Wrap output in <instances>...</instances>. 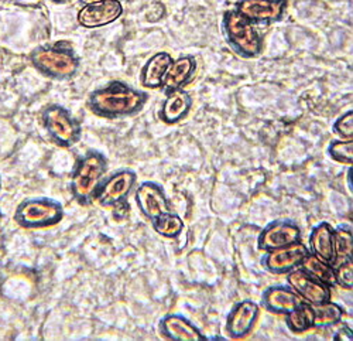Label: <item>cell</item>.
I'll return each mask as SVG.
<instances>
[{
    "instance_id": "obj_1",
    "label": "cell",
    "mask_w": 353,
    "mask_h": 341,
    "mask_svg": "<svg viewBox=\"0 0 353 341\" xmlns=\"http://www.w3.org/2000/svg\"><path fill=\"white\" fill-rule=\"evenodd\" d=\"M147 101V92L136 90L121 79H114L90 95L88 108L99 118L121 119L137 115Z\"/></svg>"
},
{
    "instance_id": "obj_2",
    "label": "cell",
    "mask_w": 353,
    "mask_h": 341,
    "mask_svg": "<svg viewBox=\"0 0 353 341\" xmlns=\"http://www.w3.org/2000/svg\"><path fill=\"white\" fill-rule=\"evenodd\" d=\"M106 172L108 159L102 152L88 150L78 157L70 180V191L74 200L81 206L92 204L95 193L105 179Z\"/></svg>"
},
{
    "instance_id": "obj_3",
    "label": "cell",
    "mask_w": 353,
    "mask_h": 341,
    "mask_svg": "<svg viewBox=\"0 0 353 341\" xmlns=\"http://www.w3.org/2000/svg\"><path fill=\"white\" fill-rule=\"evenodd\" d=\"M28 59L39 72L58 81L71 79L81 66L79 57L67 41L40 46L30 52Z\"/></svg>"
},
{
    "instance_id": "obj_4",
    "label": "cell",
    "mask_w": 353,
    "mask_h": 341,
    "mask_svg": "<svg viewBox=\"0 0 353 341\" xmlns=\"http://www.w3.org/2000/svg\"><path fill=\"white\" fill-rule=\"evenodd\" d=\"M222 28L229 47L243 59H256L263 51V37L256 24L238 10H228L222 19Z\"/></svg>"
},
{
    "instance_id": "obj_5",
    "label": "cell",
    "mask_w": 353,
    "mask_h": 341,
    "mask_svg": "<svg viewBox=\"0 0 353 341\" xmlns=\"http://www.w3.org/2000/svg\"><path fill=\"white\" fill-rule=\"evenodd\" d=\"M64 207L50 197H34L21 202L14 211V222L24 230H43L60 224Z\"/></svg>"
},
{
    "instance_id": "obj_6",
    "label": "cell",
    "mask_w": 353,
    "mask_h": 341,
    "mask_svg": "<svg viewBox=\"0 0 353 341\" xmlns=\"http://www.w3.org/2000/svg\"><path fill=\"white\" fill-rule=\"evenodd\" d=\"M43 126L55 145L71 148L77 145L82 136L81 124L72 113L61 105H50L43 112Z\"/></svg>"
},
{
    "instance_id": "obj_7",
    "label": "cell",
    "mask_w": 353,
    "mask_h": 341,
    "mask_svg": "<svg viewBox=\"0 0 353 341\" xmlns=\"http://www.w3.org/2000/svg\"><path fill=\"white\" fill-rule=\"evenodd\" d=\"M137 183V173L132 168H121L103 179L99 184L94 202L103 208L123 206Z\"/></svg>"
},
{
    "instance_id": "obj_8",
    "label": "cell",
    "mask_w": 353,
    "mask_h": 341,
    "mask_svg": "<svg viewBox=\"0 0 353 341\" xmlns=\"http://www.w3.org/2000/svg\"><path fill=\"white\" fill-rule=\"evenodd\" d=\"M308 253V246L300 241L296 244L264 252L260 264L269 273L287 275L292 269L300 268L301 262Z\"/></svg>"
},
{
    "instance_id": "obj_9",
    "label": "cell",
    "mask_w": 353,
    "mask_h": 341,
    "mask_svg": "<svg viewBox=\"0 0 353 341\" xmlns=\"http://www.w3.org/2000/svg\"><path fill=\"white\" fill-rule=\"evenodd\" d=\"M303 238L301 226L292 220H276L268 224L257 237V249L268 252L281 246L300 242Z\"/></svg>"
},
{
    "instance_id": "obj_10",
    "label": "cell",
    "mask_w": 353,
    "mask_h": 341,
    "mask_svg": "<svg viewBox=\"0 0 353 341\" xmlns=\"http://www.w3.org/2000/svg\"><path fill=\"white\" fill-rule=\"evenodd\" d=\"M260 316V304L245 299L233 304L225 322V330L229 338H246L254 329Z\"/></svg>"
},
{
    "instance_id": "obj_11",
    "label": "cell",
    "mask_w": 353,
    "mask_h": 341,
    "mask_svg": "<svg viewBox=\"0 0 353 341\" xmlns=\"http://www.w3.org/2000/svg\"><path fill=\"white\" fill-rule=\"evenodd\" d=\"M122 14L123 5L121 0H97L79 9L77 21L85 28H99L119 20Z\"/></svg>"
},
{
    "instance_id": "obj_12",
    "label": "cell",
    "mask_w": 353,
    "mask_h": 341,
    "mask_svg": "<svg viewBox=\"0 0 353 341\" xmlns=\"http://www.w3.org/2000/svg\"><path fill=\"white\" fill-rule=\"evenodd\" d=\"M285 280H287V285L305 303L318 304L322 302L331 300L332 288L325 285V283H322L316 277L311 276L301 268H296L291 272H288Z\"/></svg>"
},
{
    "instance_id": "obj_13",
    "label": "cell",
    "mask_w": 353,
    "mask_h": 341,
    "mask_svg": "<svg viewBox=\"0 0 353 341\" xmlns=\"http://www.w3.org/2000/svg\"><path fill=\"white\" fill-rule=\"evenodd\" d=\"M136 204L144 218L153 221L159 215L171 211L164 188L154 182L141 183L134 193Z\"/></svg>"
},
{
    "instance_id": "obj_14",
    "label": "cell",
    "mask_w": 353,
    "mask_h": 341,
    "mask_svg": "<svg viewBox=\"0 0 353 341\" xmlns=\"http://www.w3.org/2000/svg\"><path fill=\"white\" fill-rule=\"evenodd\" d=\"M287 6V0H241L236 10L254 24H272L283 19Z\"/></svg>"
},
{
    "instance_id": "obj_15",
    "label": "cell",
    "mask_w": 353,
    "mask_h": 341,
    "mask_svg": "<svg viewBox=\"0 0 353 341\" xmlns=\"http://www.w3.org/2000/svg\"><path fill=\"white\" fill-rule=\"evenodd\" d=\"M303 303L304 300L288 285H272L263 291L260 299V307L266 309L269 313L281 316H285Z\"/></svg>"
},
{
    "instance_id": "obj_16",
    "label": "cell",
    "mask_w": 353,
    "mask_h": 341,
    "mask_svg": "<svg viewBox=\"0 0 353 341\" xmlns=\"http://www.w3.org/2000/svg\"><path fill=\"white\" fill-rule=\"evenodd\" d=\"M159 333L163 338L174 341H201L207 340L205 334L185 316L168 313L159 322Z\"/></svg>"
},
{
    "instance_id": "obj_17",
    "label": "cell",
    "mask_w": 353,
    "mask_h": 341,
    "mask_svg": "<svg viewBox=\"0 0 353 341\" xmlns=\"http://www.w3.org/2000/svg\"><path fill=\"white\" fill-rule=\"evenodd\" d=\"M192 108V97L184 88L172 90L167 92L165 99L163 101L159 118L165 125H176L181 122Z\"/></svg>"
},
{
    "instance_id": "obj_18",
    "label": "cell",
    "mask_w": 353,
    "mask_h": 341,
    "mask_svg": "<svg viewBox=\"0 0 353 341\" xmlns=\"http://www.w3.org/2000/svg\"><path fill=\"white\" fill-rule=\"evenodd\" d=\"M308 249L315 257L334 264L335 260V237L334 226L328 221H321L312 230L308 237Z\"/></svg>"
},
{
    "instance_id": "obj_19",
    "label": "cell",
    "mask_w": 353,
    "mask_h": 341,
    "mask_svg": "<svg viewBox=\"0 0 353 341\" xmlns=\"http://www.w3.org/2000/svg\"><path fill=\"white\" fill-rule=\"evenodd\" d=\"M196 67H198V63H196V59L194 55L176 57L175 60H172V63L164 77L161 90L167 94L172 90L184 88L185 85L194 78Z\"/></svg>"
},
{
    "instance_id": "obj_20",
    "label": "cell",
    "mask_w": 353,
    "mask_h": 341,
    "mask_svg": "<svg viewBox=\"0 0 353 341\" xmlns=\"http://www.w3.org/2000/svg\"><path fill=\"white\" fill-rule=\"evenodd\" d=\"M172 57L167 51H159L153 54L141 68L140 82L143 88L159 90L161 88L164 77L172 63Z\"/></svg>"
},
{
    "instance_id": "obj_21",
    "label": "cell",
    "mask_w": 353,
    "mask_h": 341,
    "mask_svg": "<svg viewBox=\"0 0 353 341\" xmlns=\"http://www.w3.org/2000/svg\"><path fill=\"white\" fill-rule=\"evenodd\" d=\"M300 268L307 273H310L311 276L321 280L322 283H325V285H328L330 288H336V277H335L334 266L330 262L315 257L314 253L310 252L307 255L304 261L301 262Z\"/></svg>"
},
{
    "instance_id": "obj_22",
    "label": "cell",
    "mask_w": 353,
    "mask_h": 341,
    "mask_svg": "<svg viewBox=\"0 0 353 341\" xmlns=\"http://www.w3.org/2000/svg\"><path fill=\"white\" fill-rule=\"evenodd\" d=\"M311 306L314 310V329L334 327L339 324L343 318V309L331 300Z\"/></svg>"
},
{
    "instance_id": "obj_23",
    "label": "cell",
    "mask_w": 353,
    "mask_h": 341,
    "mask_svg": "<svg viewBox=\"0 0 353 341\" xmlns=\"http://www.w3.org/2000/svg\"><path fill=\"white\" fill-rule=\"evenodd\" d=\"M150 222H152L154 233L163 238L175 240V238H179L184 231L183 218L172 211L164 213Z\"/></svg>"
},
{
    "instance_id": "obj_24",
    "label": "cell",
    "mask_w": 353,
    "mask_h": 341,
    "mask_svg": "<svg viewBox=\"0 0 353 341\" xmlns=\"http://www.w3.org/2000/svg\"><path fill=\"white\" fill-rule=\"evenodd\" d=\"M285 324L294 334H301L314 329V310L310 303H303L285 316Z\"/></svg>"
},
{
    "instance_id": "obj_25",
    "label": "cell",
    "mask_w": 353,
    "mask_h": 341,
    "mask_svg": "<svg viewBox=\"0 0 353 341\" xmlns=\"http://www.w3.org/2000/svg\"><path fill=\"white\" fill-rule=\"evenodd\" d=\"M334 237H335V260L332 266L335 268L341 262L346 260H352V226L338 225L334 226Z\"/></svg>"
},
{
    "instance_id": "obj_26",
    "label": "cell",
    "mask_w": 353,
    "mask_h": 341,
    "mask_svg": "<svg viewBox=\"0 0 353 341\" xmlns=\"http://www.w3.org/2000/svg\"><path fill=\"white\" fill-rule=\"evenodd\" d=\"M328 156L341 164L352 166L353 163V139H335L331 140L328 149Z\"/></svg>"
},
{
    "instance_id": "obj_27",
    "label": "cell",
    "mask_w": 353,
    "mask_h": 341,
    "mask_svg": "<svg viewBox=\"0 0 353 341\" xmlns=\"http://www.w3.org/2000/svg\"><path fill=\"white\" fill-rule=\"evenodd\" d=\"M335 277H336V286L352 291L353 288V262L352 260H346L336 265L335 268Z\"/></svg>"
},
{
    "instance_id": "obj_28",
    "label": "cell",
    "mask_w": 353,
    "mask_h": 341,
    "mask_svg": "<svg viewBox=\"0 0 353 341\" xmlns=\"http://www.w3.org/2000/svg\"><path fill=\"white\" fill-rule=\"evenodd\" d=\"M332 130L339 139H353V110L345 112L332 125Z\"/></svg>"
},
{
    "instance_id": "obj_29",
    "label": "cell",
    "mask_w": 353,
    "mask_h": 341,
    "mask_svg": "<svg viewBox=\"0 0 353 341\" xmlns=\"http://www.w3.org/2000/svg\"><path fill=\"white\" fill-rule=\"evenodd\" d=\"M81 2H83L86 5V3H91V2H97V0H81Z\"/></svg>"
},
{
    "instance_id": "obj_30",
    "label": "cell",
    "mask_w": 353,
    "mask_h": 341,
    "mask_svg": "<svg viewBox=\"0 0 353 341\" xmlns=\"http://www.w3.org/2000/svg\"><path fill=\"white\" fill-rule=\"evenodd\" d=\"M52 2H65V0H52Z\"/></svg>"
},
{
    "instance_id": "obj_31",
    "label": "cell",
    "mask_w": 353,
    "mask_h": 341,
    "mask_svg": "<svg viewBox=\"0 0 353 341\" xmlns=\"http://www.w3.org/2000/svg\"><path fill=\"white\" fill-rule=\"evenodd\" d=\"M0 188H2V177H0Z\"/></svg>"
},
{
    "instance_id": "obj_32",
    "label": "cell",
    "mask_w": 353,
    "mask_h": 341,
    "mask_svg": "<svg viewBox=\"0 0 353 341\" xmlns=\"http://www.w3.org/2000/svg\"><path fill=\"white\" fill-rule=\"evenodd\" d=\"M2 217H3V214H2V211H0V220H2Z\"/></svg>"
}]
</instances>
